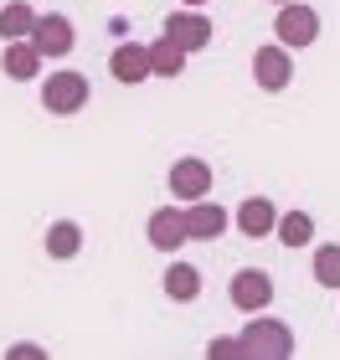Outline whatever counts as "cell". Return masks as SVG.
<instances>
[{
	"label": "cell",
	"mask_w": 340,
	"mask_h": 360,
	"mask_svg": "<svg viewBox=\"0 0 340 360\" xmlns=\"http://www.w3.org/2000/svg\"><path fill=\"white\" fill-rule=\"evenodd\" d=\"M237 340H242V355L248 360H289L294 355V335L279 319H248V330Z\"/></svg>",
	"instance_id": "obj_1"
},
{
	"label": "cell",
	"mask_w": 340,
	"mask_h": 360,
	"mask_svg": "<svg viewBox=\"0 0 340 360\" xmlns=\"http://www.w3.org/2000/svg\"><path fill=\"white\" fill-rule=\"evenodd\" d=\"M93 98V88H88V77L83 72H52L42 83V108L46 113H57V119H68V113H77Z\"/></svg>",
	"instance_id": "obj_2"
},
{
	"label": "cell",
	"mask_w": 340,
	"mask_h": 360,
	"mask_svg": "<svg viewBox=\"0 0 340 360\" xmlns=\"http://www.w3.org/2000/svg\"><path fill=\"white\" fill-rule=\"evenodd\" d=\"M253 77L263 93H284L289 83H294V57H289V46H258L253 52Z\"/></svg>",
	"instance_id": "obj_3"
},
{
	"label": "cell",
	"mask_w": 340,
	"mask_h": 360,
	"mask_svg": "<svg viewBox=\"0 0 340 360\" xmlns=\"http://www.w3.org/2000/svg\"><path fill=\"white\" fill-rule=\"evenodd\" d=\"M273 31H279V41L294 52V46H310V41L320 37V15H315L310 6H299V0H289V6H279Z\"/></svg>",
	"instance_id": "obj_4"
},
{
	"label": "cell",
	"mask_w": 340,
	"mask_h": 360,
	"mask_svg": "<svg viewBox=\"0 0 340 360\" xmlns=\"http://www.w3.org/2000/svg\"><path fill=\"white\" fill-rule=\"evenodd\" d=\"M165 186H170L175 201H186V206H191V201H201V195L212 191V165H206V160H175Z\"/></svg>",
	"instance_id": "obj_5"
},
{
	"label": "cell",
	"mask_w": 340,
	"mask_h": 360,
	"mask_svg": "<svg viewBox=\"0 0 340 360\" xmlns=\"http://www.w3.org/2000/svg\"><path fill=\"white\" fill-rule=\"evenodd\" d=\"M108 72L119 77V83H144V77L155 72V62H150V46H134V41H119L113 46V57H108Z\"/></svg>",
	"instance_id": "obj_6"
},
{
	"label": "cell",
	"mask_w": 340,
	"mask_h": 360,
	"mask_svg": "<svg viewBox=\"0 0 340 360\" xmlns=\"http://www.w3.org/2000/svg\"><path fill=\"white\" fill-rule=\"evenodd\" d=\"M165 37H175L186 52H201V46H212V21L196 15V6H186V11H175L165 21Z\"/></svg>",
	"instance_id": "obj_7"
},
{
	"label": "cell",
	"mask_w": 340,
	"mask_h": 360,
	"mask_svg": "<svg viewBox=\"0 0 340 360\" xmlns=\"http://www.w3.org/2000/svg\"><path fill=\"white\" fill-rule=\"evenodd\" d=\"M186 237H191V226H186V211H175V206H160L155 217H150V248H155V252H175Z\"/></svg>",
	"instance_id": "obj_8"
},
{
	"label": "cell",
	"mask_w": 340,
	"mask_h": 360,
	"mask_svg": "<svg viewBox=\"0 0 340 360\" xmlns=\"http://www.w3.org/2000/svg\"><path fill=\"white\" fill-rule=\"evenodd\" d=\"M237 232L242 237H268V232H279V211H273L268 195H248V201L237 206Z\"/></svg>",
	"instance_id": "obj_9"
},
{
	"label": "cell",
	"mask_w": 340,
	"mask_h": 360,
	"mask_svg": "<svg viewBox=\"0 0 340 360\" xmlns=\"http://www.w3.org/2000/svg\"><path fill=\"white\" fill-rule=\"evenodd\" d=\"M232 309H268V299H273V283H268V273H258V268H242L237 278H232Z\"/></svg>",
	"instance_id": "obj_10"
},
{
	"label": "cell",
	"mask_w": 340,
	"mask_h": 360,
	"mask_svg": "<svg viewBox=\"0 0 340 360\" xmlns=\"http://www.w3.org/2000/svg\"><path fill=\"white\" fill-rule=\"evenodd\" d=\"M42 46L31 41V37H21V41H6V57H0V68H6V77H15V83H31V77L42 72Z\"/></svg>",
	"instance_id": "obj_11"
},
{
	"label": "cell",
	"mask_w": 340,
	"mask_h": 360,
	"mask_svg": "<svg viewBox=\"0 0 340 360\" xmlns=\"http://www.w3.org/2000/svg\"><path fill=\"white\" fill-rule=\"evenodd\" d=\"M31 41H37L46 57H68L77 37H73V21H68V15H37V31H31Z\"/></svg>",
	"instance_id": "obj_12"
},
{
	"label": "cell",
	"mask_w": 340,
	"mask_h": 360,
	"mask_svg": "<svg viewBox=\"0 0 340 360\" xmlns=\"http://www.w3.org/2000/svg\"><path fill=\"white\" fill-rule=\"evenodd\" d=\"M186 226H191V237H196V242H217V237L227 232V211L201 195V201L186 206Z\"/></svg>",
	"instance_id": "obj_13"
},
{
	"label": "cell",
	"mask_w": 340,
	"mask_h": 360,
	"mask_svg": "<svg viewBox=\"0 0 340 360\" xmlns=\"http://www.w3.org/2000/svg\"><path fill=\"white\" fill-rule=\"evenodd\" d=\"M37 31V11L26 6V0H6L0 6V41H21Z\"/></svg>",
	"instance_id": "obj_14"
},
{
	"label": "cell",
	"mask_w": 340,
	"mask_h": 360,
	"mask_svg": "<svg viewBox=\"0 0 340 360\" xmlns=\"http://www.w3.org/2000/svg\"><path fill=\"white\" fill-rule=\"evenodd\" d=\"M83 252V226L77 221H52L46 226V257H57V263H68V257Z\"/></svg>",
	"instance_id": "obj_15"
},
{
	"label": "cell",
	"mask_w": 340,
	"mask_h": 360,
	"mask_svg": "<svg viewBox=\"0 0 340 360\" xmlns=\"http://www.w3.org/2000/svg\"><path fill=\"white\" fill-rule=\"evenodd\" d=\"M165 293H170L175 304H191L201 293V268L196 263H170L165 268Z\"/></svg>",
	"instance_id": "obj_16"
},
{
	"label": "cell",
	"mask_w": 340,
	"mask_h": 360,
	"mask_svg": "<svg viewBox=\"0 0 340 360\" xmlns=\"http://www.w3.org/2000/svg\"><path fill=\"white\" fill-rule=\"evenodd\" d=\"M186 46L175 41V37H160L155 46H150V62H155V77H181L186 72Z\"/></svg>",
	"instance_id": "obj_17"
},
{
	"label": "cell",
	"mask_w": 340,
	"mask_h": 360,
	"mask_svg": "<svg viewBox=\"0 0 340 360\" xmlns=\"http://www.w3.org/2000/svg\"><path fill=\"white\" fill-rule=\"evenodd\" d=\"M279 242L284 248H310L315 242V221L304 217V211H289V217H279Z\"/></svg>",
	"instance_id": "obj_18"
},
{
	"label": "cell",
	"mask_w": 340,
	"mask_h": 360,
	"mask_svg": "<svg viewBox=\"0 0 340 360\" xmlns=\"http://www.w3.org/2000/svg\"><path fill=\"white\" fill-rule=\"evenodd\" d=\"M315 283L320 288H340V248H335V242L315 252Z\"/></svg>",
	"instance_id": "obj_19"
},
{
	"label": "cell",
	"mask_w": 340,
	"mask_h": 360,
	"mask_svg": "<svg viewBox=\"0 0 340 360\" xmlns=\"http://www.w3.org/2000/svg\"><path fill=\"white\" fill-rule=\"evenodd\" d=\"M206 360H248V355H242V340H212Z\"/></svg>",
	"instance_id": "obj_20"
},
{
	"label": "cell",
	"mask_w": 340,
	"mask_h": 360,
	"mask_svg": "<svg viewBox=\"0 0 340 360\" xmlns=\"http://www.w3.org/2000/svg\"><path fill=\"white\" fill-rule=\"evenodd\" d=\"M6 355H11V360H42L46 350H37V345H15V350H6Z\"/></svg>",
	"instance_id": "obj_21"
},
{
	"label": "cell",
	"mask_w": 340,
	"mask_h": 360,
	"mask_svg": "<svg viewBox=\"0 0 340 360\" xmlns=\"http://www.w3.org/2000/svg\"><path fill=\"white\" fill-rule=\"evenodd\" d=\"M181 6H206V0H181Z\"/></svg>",
	"instance_id": "obj_22"
},
{
	"label": "cell",
	"mask_w": 340,
	"mask_h": 360,
	"mask_svg": "<svg viewBox=\"0 0 340 360\" xmlns=\"http://www.w3.org/2000/svg\"><path fill=\"white\" fill-rule=\"evenodd\" d=\"M279 6H289V0H279Z\"/></svg>",
	"instance_id": "obj_23"
}]
</instances>
